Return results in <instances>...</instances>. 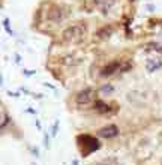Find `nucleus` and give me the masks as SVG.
<instances>
[{
  "label": "nucleus",
  "mask_w": 162,
  "mask_h": 165,
  "mask_svg": "<svg viewBox=\"0 0 162 165\" xmlns=\"http://www.w3.org/2000/svg\"><path fill=\"white\" fill-rule=\"evenodd\" d=\"M87 32V27L86 24L83 23H78V24H74L71 27H68L63 33H62V41L68 42V44H74V42H78L84 38V35Z\"/></svg>",
  "instance_id": "1"
},
{
  "label": "nucleus",
  "mask_w": 162,
  "mask_h": 165,
  "mask_svg": "<svg viewBox=\"0 0 162 165\" xmlns=\"http://www.w3.org/2000/svg\"><path fill=\"white\" fill-rule=\"evenodd\" d=\"M93 98H94L93 90H92V89H84V90H81L80 93L77 95L75 101H77L78 105H89V104L93 102Z\"/></svg>",
  "instance_id": "2"
},
{
  "label": "nucleus",
  "mask_w": 162,
  "mask_h": 165,
  "mask_svg": "<svg viewBox=\"0 0 162 165\" xmlns=\"http://www.w3.org/2000/svg\"><path fill=\"white\" fill-rule=\"evenodd\" d=\"M93 5L101 14L107 15L116 5V0H93Z\"/></svg>",
  "instance_id": "3"
},
{
  "label": "nucleus",
  "mask_w": 162,
  "mask_h": 165,
  "mask_svg": "<svg viewBox=\"0 0 162 165\" xmlns=\"http://www.w3.org/2000/svg\"><path fill=\"white\" fill-rule=\"evenodd\" d=\"M47 18L50 21H54V23H59V21H62L63 18H65V11H63V8L53 6L50 11H48Z\"/></svg>",
  "instance_id": "4"
},
{
  "label": "nucleus",
  "mask_w": 162,
  "mask_h": 165,
  "mask_svg": "<svg viewBox=\"0 0 162 165\" xmlns=\"http://www.w3.org/2000/svg\"><path fill=\"white\" fill-rule=\"evenodd\" d=\"M162 68V59L159 56H150L146 60V69L148 72H155L158 69Z\"/></svg>",
  "instance_id": "5"
},
{
  "label": "nucleus",
  "mask_w": 162,
  "mask_h": 165,
  "mask_svg": "<svg viewBox=\"0 0 162 165\" xmlns=\"http://www.w3.org/2000/svg\"><path fill=\"white\" fill-rule=\"evenodd\" d=\"M117 134H119V128L114 126V125L105 126V128L99 129V132H98V135L102 138H114V137H117Z\"/></svg>",
  "instance_id": "6"
},
{
  "label": "nucleus",
  "mask_w": 162,
  "mask_h": 165,
  "mask_svg": "<svg viewBox=\"0 0 162 165\" xmlns=\"http://www.w3.org/2000/svg\"><path fill=\"white\" fill-rule=\"evenodd\" d=\"M120 63L119 62H111L110 65H107L105 68L102 69V72H101V75L104 77H110V75H113V74H116L117 71H120Z\"/></svg>",
  "instance_id": "7"
},
{
  "label": "nucleus",
  "mask_w": 162,
  "mask_h": 165,
  "mask_svg": "<svg viewBox=\"0 0 162 165\" xmlns=\"http://www.w3.org/2000/svg\"><path fill=\"white\" fill-rule=\"evenodd\" d=\"M94 110L98 111V113H101V114H105V113H110L111 108H110V105H107L105 102L96 101V102H94Z\"/></svg>",
  "instance_id": "8"
}]
</instances>
